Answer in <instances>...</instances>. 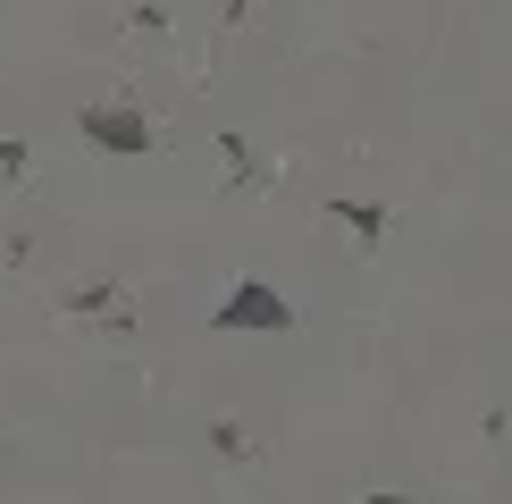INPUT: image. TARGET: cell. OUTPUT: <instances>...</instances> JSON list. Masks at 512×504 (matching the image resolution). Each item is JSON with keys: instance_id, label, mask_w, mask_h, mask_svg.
Returning a JSON list of instances; mask_svg holds the SVG:
<instances>
[{"instance_id": "cell-3", "label": "cell", "mask_w": 512, "mask_h": 504, "mask_svg": "<svg viewBox=\"0 0 512 504\" xmlns=\"http://www.w3.org/2000/svg\"><path fill=\"white\" fill-rule=\"evenodd\" d=\"M328 210H336L345 227H361V244H378V236H387V210H378V202H328Z\"/></svg>"}, {"instance_id": "cell-1", "label": "cell", "mask_w": 512, "mask_h": 504, "mask_svg": "<svg viewBox=\"0 0 512 504\" xmlns=\"http://www.w3.org/2000/svg\"><path fill=\"white\" fill-rule=\"evenodd\" d=\"M219 328H294V303H286L277 286L244 278V286H227V303H219Z\"/></svg>"}, {"instance_id": "cell-2", "label": "cell", "mask_w": 512, "mask_h": 504, "mask_svg": "<svg viewBox=\"0 0 512 504\" xmlns=\"http://www.w3.org/2000/svg\"><path fill=\"white\" fill-rule=\"evenodd\" d=\"M84 143H101V152H152V126H143L135 110L93 101V110H84Z\"/></svg>"}]
</instances>
